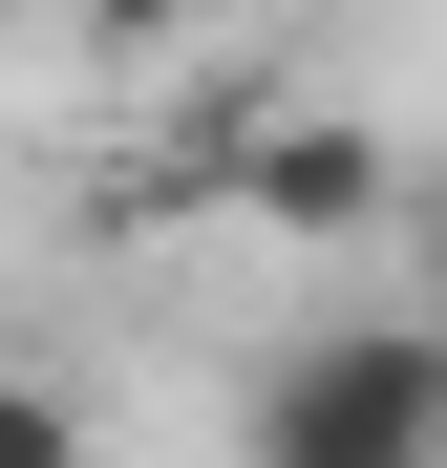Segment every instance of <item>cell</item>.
<instances>
[{
    "instance_id": "1",
    "label": "cell",
    "mask_w": 447,
    "mask_h": 468,
    "mask_svg": "<svg viewBox=\"0 0 447 468\" xmlns=\"http://www.w3.org/2000/svg\"><path fill=\"white\" fill-rule=\"evenodd\" d=\"M235 468H447V341L405 298H362V320H298L235 405Z\"/></svg>"
},
{
    "instance_id": "2",
    "label": "cell",
    "mask_w": 447,
    "mask_h": 468,
    "mask_svg": "<svg viewBox=\"0 0 447 468\" xmlns=\"http://www.w3.org/2000/svg\"><path fill=\"white\" fill-rule=\"evenodd\" d=\"M235 192H256L277 234H384V213H405V171H384L362 128H320V107H277V128H235Z\"/></svg>"
},
{
    "instance_id": "3",
    "label": "cell",
    "mask_w": 447,
    "mask_h": 468,
    "mask_svg": "<svg viewBox=\"0 0 447 468\" xmlns=\"http://www.w3.org/2000/svg\"><path fill=\"white\" fill-rule=\"evenodd\" d=\"M0 468H86V405H64L43 362H0Z\"/></svg>"
},
{
    "instance_id": "4",
    "label": "cell",
    "mask_w": 447,
    "mask_h": 468,
    "mask_svg": "<svg viewBox=\"0 0 447 468\" xmlns=\"http://www.w3.org/2000/svg\"><path fill=\"white\" fill-rule=\"evenodd\" d=\"M192 22H213V0H86V43H107V64H149V43H192Z\"/></svg>"
},
{
    "instance_id": "5",
    "label": "cell",
    "mask_w": 447,
    "mask_h": 468,
    "mask_svg": "<svg viewBox=\"0 0 447 468\" xmlns=\"http://www.w3.org/2000/svg\"><path fill=\"white\" fill-rule=\"evenodd\" d=\"M405 256H426V298H405V320H426V341H447V213H426V234H405Z\"/></svg>"
}]
</instances>
